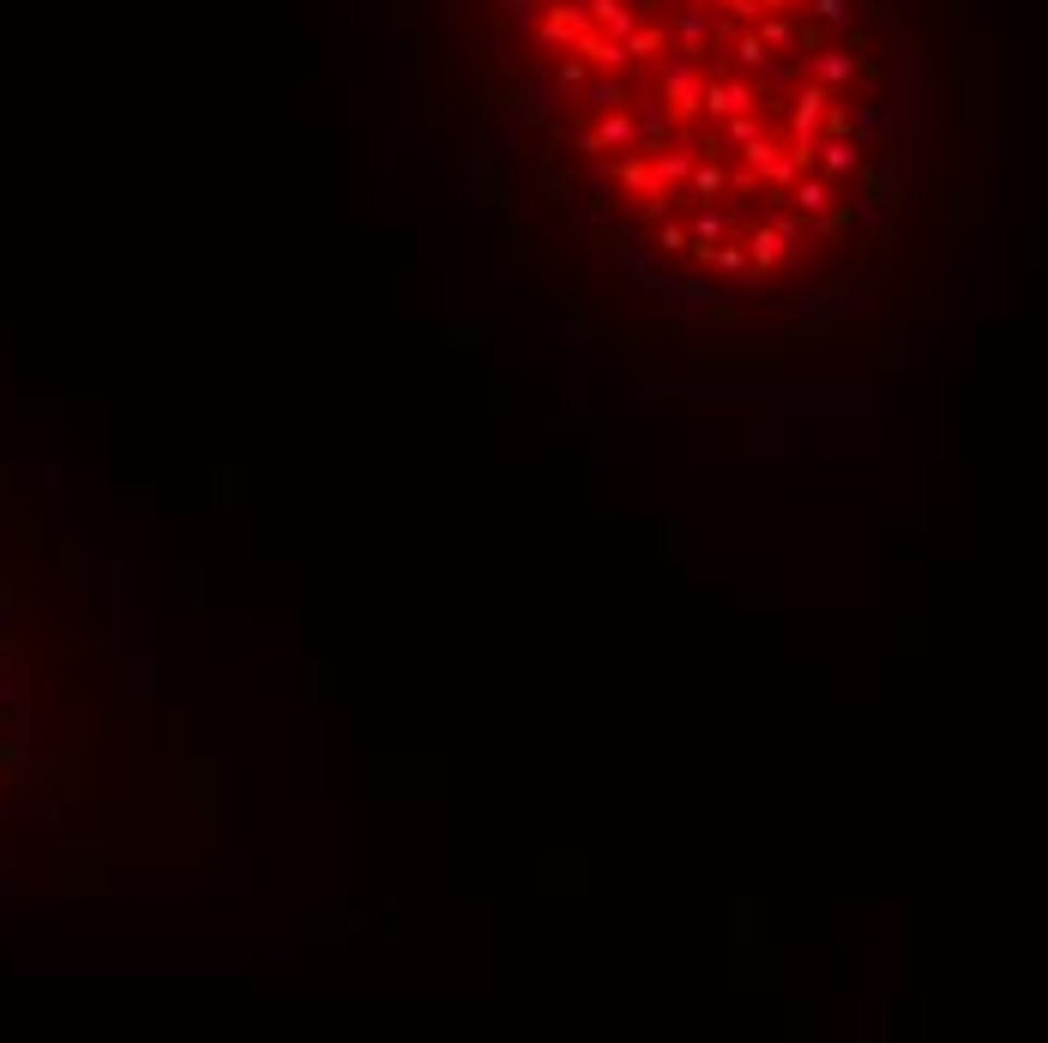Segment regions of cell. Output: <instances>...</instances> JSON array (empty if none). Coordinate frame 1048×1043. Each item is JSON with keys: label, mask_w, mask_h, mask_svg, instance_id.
<instances>
[{"label": "cell", "mask_w": 1048, "mask_h": 1043, "mask_svg": "<svg viewBox=\"0 0 1048 1043\" xmlns=\"http://www.w3.org/2000/svg\"><path fill=\"white\" fill-rule=\"evenodd\" d=\"M705 103H712L717 115H736V109L748 103V85H712V91H705Z\"/></svg>", "instance_id": "obj_1"}]
</instances>
